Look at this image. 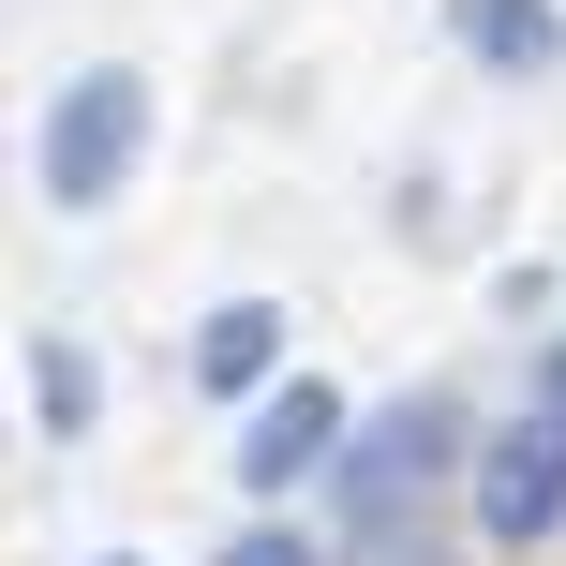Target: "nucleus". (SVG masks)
<instances>
[{"label": "nucleus", "mask_w": 566, "mask_h": 566, "mask_svg": "<svg viewBox=\"0 0 566 566\" xmlns=\"http://www.w3.org/2000/svg\"><path fill=\"white\" fill-rule=\"evenodd\" d=\"M448 462H478V418H462L448 388L388 402V418L343 448V507H358V552H373V537H418V507H432V478H448Z\"/></svg>", "instance_id": "1"}, {"label": "nucleus", "mask_w": 566, "mask_h": 566, "mask_svg": "<svg viewBox=\"0 0 566 566\" xmlns=\"http://www.w3.org/2000/svg\"><path fill=\"white\" fill-rule=\"evenodd\" d=\"M135 165H149V75H119V60L60 75V105H45V209L135 195Z\"/></svg>", "instance_id": "2"}, {"label": "nucleus", "mask_w": 566, "mask_h": 566, "mask_svg": "<svg viewBox=\"0 0 566 566\" xmlns=\"http://www.w3.org/2000/svg\"><path fill=\"white\" fill-rule=\"evenodd\" d=\"M462 492H478V537H492V552L566 537V402H537V418H492L478 462H462Z\"/></svg>", "instance_id": "3"}, {"label": "nucleus", "mask_w": 566, "mask_h": 566, "mask_svg": "<svg viewBox=\"0 0 566 566\" xmlns=\"http://www.w3.org/2000/svg\"><path fill=\"white\" fill-rule=\"evenodd\" d=\"M343 462V388H313V373H283L254 402V432H239V492H298Z\"/></svg>", "instance_id": "4"}, {"label": "nucleus", "mask_w": 566, "mask_h": 566, "mask_svg": "<svg viewBox=\"0 0 566 566\" xmlns=\"http://www.w3.org/2000/svg\"><path fill=\"white\" fill-rule=\"evenodd\" d=\"M195 388H209V402H269V388H283V313H269V298H224V313L195 328Z\"/></svg>", "instance_id": "5"}, {"label": "nucleus", "mask_w": 566, "mask_h": 566, "mask_svg": "<svg viewBox=\"0 0 566 566\" xmlns=\"http://www.w3.org/2000/svg\"><path fill=\"white\" fill-rule=\"evenodd\" d=\"M448 30L492 60V75H552V60H566V15H552V0H448Z\"/></svg>", "instance_id": "6"}, {"label": "nucleus", "mask_w": 566, "mask_h": 566, "mask_svg": "<svg viewBox=\"0 0 566 566\" xmlns=\"http://www.w3.org/2000/svg\"><path fill=\"white\" fill-rule=\"evenodd\" d=\"M30 402H45V432H90V358H75V343L30 358Z\"/></svg>", "instance_id": "7"}, {"label": "nucleus", "mask_w": 566, "mask_h": 566, "mask_svg": "<svg viewBox=\"0 0 566 566\" xmlns=\"http://www.w3.org/2000/svg\"><path fill=\"white\" fill-rule=\"evenodd\" d=\"M224 566H313V552H298V537H283V522H254V537H239Z\"/></svg>", "instance_id": "8"}, {"label": "nucleus", "mask_w": 566, "mask_h": 566, "mask_svg": "<svg viewBox=\"0 0 566 566\" xmlns=\"http://www.w3.org/2000/svg\"><path fill=\"white\" fill-rule=\"evenodd\" d=\"M552 402H566V343H552Z\"/></svg>", "instance_id": "9"}]
</instances>
